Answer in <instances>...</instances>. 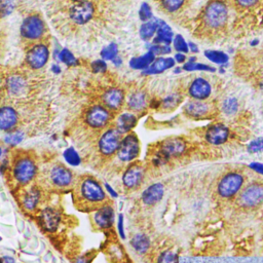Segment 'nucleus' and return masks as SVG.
<instances>
[{
	"label": "nucleus",
	"instance_id": "f257e3e1",
	"mask_svg": "<svg viewBox=\"0 0 263 263\" xmlns=\"http://www.w3.org/2000/svg\"><path fill=\"white\" fill-rule=\"evenodd\" d=\"M72 188L73 201L81 211H95L107 202L105 188L92 176H81L75 180Z\"/></svg>",
	"mask_w": 263,
	"mask_h": 263
},
{
	"label": "nucleus",
	"instance_id": "f03ea898",
	"mask_svg": "<svg viewBox=\"0 0 263 263\" xmlns=\"http://www.w3.org/2000/svg\"><path fill=\"white\" fill-rule=\"evenodd\" d=\"M41 185L47 189L66 190L73 187L75 183L74 174L62 163L49 165L41 173Z\"/></svg>",
	"mask_w": 263,
	"mask_h": 263
},
{
	"label": "nucleus",
	"instance_id": "7ed1b4c3",
	"mask_svg": "<svg viewBox=\"0 0 263 263\" xmlns=\"http://www.w3.org/2000/svg\"><path fill=\"white\" fill-rule=\"evenodd\" d=\"M10 175L18 186L30 185L38 175V166L34 157L28 154L15 156L11 163Z\"/></svg>",
	"mask_w": 263,
	"mask_h": 263
},
{
	"label": "nucleus",
	"instance_id": "20e7f679",
	"mask_svg": "<svg viewBox=\"0 0 263 263\" xmlns=\"http://www.w3.org/2000/svg\"><path fill=\"white\" fill-rule=\"evenodd\" d=\"M246 182V177L241 172L230 171L224 174L218 184L217 193L220 198L231 199L239 193Z\"/></svg>",
	"mask_w": 263,
	"mask_h": 263
},
{
	"label": "nucleus",
	"instance_id": "39448f33",
	"mask_svg": "<svg viewBox=\"0 0 263 263\" xmlns=\"http://www.w3.org/2000/svg\"><path fill=\"white\" fill-rule=\"evenodd\" d=\"M203 22L212 29H220L228 20V7L222 0L210 1L203 10Z\"/></svg>",
	"mask_w": 263,
	"mask_h": 263
},
{
	"label": "nucleus",
	"instance_id": "423d86ee",
	"mask_svg": "<svg viewBox=\"0 0 263 263\" xmlns=\"http://www.w3.org/2000/svg\"><path fill=\"white\" fill-rule=\"evenodd\" d=\"M237 205L242 209H254L263 203V183L252 182L237 194Z\"/></svg>",
	"mask_w": 263,
	"mask_h": 263
},
{
	"label": "nucleus",
	"instance_id": "0eeeda50",
	"mask_svg": "<svg viewBox=\"0 0 263 263\" xmlns=\"http://www.w3.org/2000/svg\"><path fill=\"white\" fill-rule=\"evenodd\" d=\"M140 155V141L135 133H128L122 137L116 152L117 158L123 163L134 162Z\"/></svg>",
	"mask_w": 263,
	"mask_h": 263
},
{
	"label": "nucleus",
	"instance_id": "6e6552de",
	"mask_svg": "<svg viewBox=\"0 0 263 263\" xmlns=\"http://www.w3.org/2000/svg\"><path fill=\"white\" fill-rule=\"evenodd\" d=\"M123 135L114 126L109 127L99 138L98 148L100 153L105 157H110L116 154Z\"/></svg>",
	"mask_w": 263,
	"mask_h": 263
},
{
	"label": "nucleus",
	"instance_id": "1a4fd4ad",
	"mask_svg": "<svg viewBox=\"0 0 263 263\" xmlns=\"http://www.w3.org/2000/svg\"><path fill=\"white\" fill-rule=\"evenodd\" d=\"M145 177V167L140 162H130L122 173V185L127 190H135L141 186Z\"/></svg>",
	"mask_w": 263,
	"mask_h": 263
},
{
	"label": "nucleus",
	"instance_id": "9d476101",
	"mask_svg": "<svg viewBox=\"0 0 263 263\" xmlns=\"http://www.w3.org/2000/svg\"><path fill=\"white\" fill-rule=\"evenodd\" d=\"M112 119V113L103 105L90 107L85 114V122L92 128L101 129L106 127Z\"/></svg>",
	"mask_w": 263,
	"mask_h": 263
},
{
	"label": "nucleus",
	"instance_id": "9b49d317",
	"mask_svg": "<svg viewBox=\"0 0 263 263\" xmlns=\"http://www.w3.org/2000/svg\"><path fill=\"white\" fill-rule=\"evenodd\" d=\"M41 199H42L41 187L37 185H32L28 188H25L20 195V201L23 209L29 213L35 212L39 208L41 203Z\"/></svg>",
	"mask_w": 263,
	"mask_h": 263
},
{
	"label": "nucleus",
	"instance_id": "f8f14e48",
	"mask_svg": "<svg viewBox=\"0 0 263 263\" xmlns=\"http://www.w3.org/2000/svg\"><path fill=\"white\" fill-rule=\"evenodd\" d=\"M187 149L186 142L181 138H168L160 143L158 152L162 154L166 159L182 156Z\"/></svg>",
	"mask_w": 263,
	"mask_h": 263
},
{
	"label": "nucleus",
	"instance_id": "ddd939ff",
	"mask_svg": "<svg viewBox=\"0 0 263 263\" xmlns=\"http://www.w3.org/2000/svg\"><path fill=\"white\" fill-rule=\"evenodd\" d=\"M115 220V213L114 209L108 202L102 204L97 210L93 211L92 221L95 226L98 229L105 230L112 227Z\"/></svg>",
	"mask_w": 263,
	"mask_h": 263
},
{
	"label": "nucleus",
	"instance_id": "4468645a",
	"mask_svg": "<svg viewBox=\"0 0 263 263\" xmlns=\"http://www.w3.org/2000/svg\"><path fill=\"white\" fill-rule=\"evenodd\" d=\"M230 136V129L222 122H216L208 126L204 133V140L211 145H222Z\"/></svg>",
	"mask_w": 263,
	"mask_h": 263
},
{
	"label": "nucleus",
	"instance_id": "2eb2a0df",
	"mask_svg": "<svg viewBox=\"0 0 263 263\" xmlns=\"http://www.w3.org/2000/svg\"><path fill=\"white\" fill-rule=\"evenodd\" d=\"M188 95L193 100L205 101L212 95V85L205 78L196 77L188 87Z\"/></svg>",
	"mask_w": 263,
	"mask_h": 263
},
{
	"label": "nucleus",
	"instance_id": "dca6fc26",
	"mask_svg": "<svg viewBox=\"0 0 263 263\" xmlns=\"http://www.w3.org/2000/svg\"><path fill=\"white\" fill-rule=\"evenodd\" d=\"M21 32L26 38L37 39L44 32V24L37 15L27 16L22 24Z\"/></svg>",
	"mask_w": 263,
	"mask_h": 263
},
{
	"label": "nucleus",
	"instance_id": "f3484780",
	"mask_svg": "<svg viewBox=\"0 0 263 263\" xmlns=\"http://www.w3.org/2000/svg\"><path fill=\"white\" fill-rule=\"evenodd\" d=\"M93 12H95V7L92 3L86 0H83V1H78L75 5L71 7L70 16L77 24H85L92 17Z\"/></svg>",
	"mask_w": 263,
	"mask_h": 263
},
{
	"label": "nucleus",
	"instance_id": "a211bd4d",
	"mask_svg": "<svg viewBox=\"0 0 263 263\" xmlns=\"http://www.w3.org/2000/svg\"><path fill=\"white\" fill-rule=\"evenodd\" d=\"M61 213L52 206H47L39 213V223L46 231H54L58 229L61 222Z\"/></svg>",
	"mask_w": 263,
	"mask_h": 263
},
{
	"label": "nucleus",
	"instance_id": "6ab92c4d",
	"mask_svg": "<svg viewBox=\"0 0 263 263\" xmlns=\"http://www.w3.org/2000/svg\"><path fill=\"white\" fill-rule=\"evenodd\" d=\"M184 113L190 118L200 119L206 117L211 113V105L205 101L190 100L184 106Z\"/></svg>",
	"mask_w": 263,
	"mask_h": 263
},
{
	"label": "nucleus",
	"instance_id": "aec40b11",
	"mask_svg": "<svg viewBox=\"0 0 263 263\" xmlns=\"http://www.w3.org/2000/svg\"><path fill=\"white\" fill-rule=\"evenodd\" d=\"M104 106L110 111H118L125 100L124 91L118 87H112L106 90L102 97Z\"/></svg>",
	"mask_w": 263,
	"mask_h": 263
},
{
	"label": "nucleus",
	"instance_id": "412c9836",
	"mask_svg": "<svg viewBox=\"0 0 263 263\" xmlns=\"http://www.w3.org/2000/svg\"><path fill=\"white\" fill-rule=\"evenodd\" d=\"M164 195V186L161 183H153L149 185L141 194L142 202L145 205L151 206L158 203Z\"/></svg>",
	"mask_w": 263,
	"mask_h": 263
},
{
	"label": "nucleus",
	"instance_id": "4be33fe9",
	"mask_svg": "<svg viewBox=\"0 0 263 263\" xmlns=\"http://www.w3.org/2000/svg\"><path fill=\"white\" fill-rule=\"evenodd\" d=\"M47 59H48V49L43 44H38L33 46L27 53V62L34 69L43 67L47 62Z\"/></svg>",
	"mask_w": 263,
	"mask_h": 263
},
{
	"label": "nucleus",
	"instance_id": "5701e85b",
	"mask_svg": "<svg viewBox=\"0 0 263 263\" xmlns=\"http://www.w3.org/2000/svg\"><path fill=\"white\" fill-rule=\"evenodd\" d=\"M127 108L133 113H141L149 106V99L144 90H134L126 100Z\"/></svg>",
	"mask_w": 263,
	"mask_h": 263
},
{
	"label": "nucleus",
	"instance_id": "b1692460",
	"mask_svg": "<svg viewBox=\"0 0 263 263\" xmlns=\"http://www.w3.org/2000/svg\"><path fill=\"white\" fill-rule=\"evenodd\" d=\"M175 64H176V62H175L174 58L164 57V55L158 57V58H155V60L152 62V64L147 69L142 71V74L143 75L160 74L168 69L174 68Z\"/></svg>",
	"mask_w": 263,
	"mask_h": 263
},
{
	"label": "nucleus",
	"instance_id": "393cba45",
	"mask_svg": "<svg viewBox=\"0 0 263 263\" xmlns=\"http://www.w3.org/2000/svg\"><path fill=\"white\" fill-rule=\"evenodd\" d=\"M138 118L135 113L127 111L123 112L118 115L115 122V127L122 134L126 135L128 133H132L134 127L137 125Z\"/></svg>",
	"mask_w": 263,
	"mask_h": 263
},
{
	"label": "nucleus",
	"instance_id": "a878e982",
	"mask_svg": "<svg viewBox=\"0 0 263 263\" xmlns=\"http://www.w3.org/2000/svg\"><path fill=\"white\" fill-rule=\"evenodd\" d=\"M174 36L175 35L172 28L163 20H160L155 36L152 39V43L170 45L173 42Z\"/></svg>",
	"mask_w": 263,
	"mask_h": 263
},
{
	"label": "nucleus",
	"instance_id": "bb28decb",
	"mask_svg": "<svg viewBox=\"0 0 263 263\" xmlns=\"http://www.w3.org/2000/svg\"><path fill=\"white\" fill-rule=\"evenodd\" d=\"M17 122V114L11 107L4 106L0 108V129L10 130Z\"/></svg>",
	"mask_w": 263,
	"mask_h": 263
},
{
	"label": "nucleus",
	"instance_id": "cd10ccee",
	"mask_svg": "<svg viewBox=\"0 0 263 263\" xmlns=\"http://www.w3.org/2000/svg\"><path fill=\"white\" fill-rule=\"evenodd\" d=\"M159 22H160V18L153 16L151 20L142 23V25L139 29V35H140L141 39L144 41H149V40L153 39V37L155 36V33L157 31Z\"/></svg>",
	"mask_w": 263,
	"mask_h": 263
},
{
	"label": "nucleus",
	"instance_id": "c85d7f7f",
	"mask_svg": "<svg viewBox=\"0 0 263 263\" xmlns=\"http://www.w3.org/2000/svg\"><path fill=\"white\" fill-rule=\"evenodd\" d=\"M155 57L156 55L152 51L147 50L144 54L132 58L129 61V67L134 70L144 71L152 64V62L155 60Z\"/></svg>",
	"mask_w": 263,
	"mask_h": 263
},
{
	"label": "nucleus",
	"instance_id": "c756f323",
	"mask_svg": "<svg viewBox=\"0 0 263 263\" xmlns=\"http://www.w3.org/2000/svg\"><path fill=\"white\" fill-rule=\"evenodd\" d=\"M130 246L135 252L140 255L147 253L151 247V240L148 235L144 233H137L130 239Z\"/></svg>",
	"mask_w": 263,
	"mask_h": 263
},
{
	"label": "nucleus",
	"instance_id": "7c9ffc66",
	"mask_svg": "<svg viewBox=\"0 0 263 263\" xmlns=\"http://www.w3.org/2000/svg\"><path fill=\"white\" fill-rule=\"evenodd\" d=\"M204 57L211 61L212 63L216 64V65H226L229 61V57L226 52L222 51V50H215V49H206L204 51Z\"/></svg>",
	"mask_w": 263,
	"mask_h": 263
},
{
	"label": "nucleus",
	"instance_id": "2f4dec72",
	"mask_svg": "<svg viewBox=\"0 0 263 263\" xmlns=\"http://www.w3.org/2000/svg\"><path fill=\"white\" fill-rule=\"evenodd\" d=\"M182 102V96L180 93H170L168 96L162 98L161 101H159L160 106L162 109L164 110H173L175 109L177 106L180 105V103Z\"/></svg>",
	"mask_w": 263,
	"mask_h": 263
},
{
	"label": "nucleus",
	"instance_id": "473e14b6",
	"mask_svg": "<svg viewBox=\"0 0 263 263\" xmlns=\"http://www.w3.org/2000/svg\"><path fill=\"white\" fill-rule=\"evenodd\" d=\"M182 69L186 72H193V71H206V72H215L216 69L213 66H210L204 63L198 62H185L183 64Z\"/></svg>",
	"mask_w": 263,
	"mask_h": 263
},
{
	"label": "nucleus",
	"instance_id": "72a5a7b5",
	"mask_svg": "<svg viewBox=\"0 0 263 263\" xmlns=\"http://www.w3.org/2000/svg\"><path fill=\"white\" fill-rule=\"evenodd\" d=\"M238 106L239 105H238L237 100L233 97H229L223 101L221 108H222V111L224 114H226L227 116H232L237 112Z\"/></svg>",
	"mask_w": 263,
	"mask_h": 263
},
{
	"label": "nucleus",
	"instance_id": "f704fd0d",
	"mask_svg": "<svg viewBox=\"0 0 263 263\" xmlns=\"http://www.w3.org/2000/svg\"><path fill=\"white\" fill-rule=\"evenodd\" d=\"M185 3V0H160L162 8L166 12H176L178 11Z\"/></svg>",
	"mask_w": 263,
	"mask_h": 263
},
{
	"label": "nucleus",
	"instance_id": "c9c22d12",
	"mask_svg": "<svg viewBox=\"0 0 263 263\" xmlns=\"http://www.w3.org/2000/svg\"><path fill=\"white\" fill-rule=\"evenodd\" d=\"M172 43H173L174 48L177 50V52H182V53L186 54L189 51L188 42L185 40V38L181 34L175 35Z\"/></svg>",
	"mask_w": 263,
	"mask_h": 263
},
{
	"label": "nucleus",
	"instance_id": "e433bc0d",
	"mask_svg": "<svg viewBox=\"0 0 263 263\" xmlns=\"http://www.w3.org/2000/svg\"><path fill=\"white\" fill-rule=\"evenodd\" d=\"M156 263H178V255L171 250H164L158 255Z\"/></svg>",
	"mask_w": 263,
	"mask_h": 263
},
{
	"label": "nucleus",
	"instance_id": "4c0bfd02",
	"mask_svg": "<svg viewBox=\"0 0 263 263\" xmlns=\"http://www.w3.org/2000/svg\"><path fill=\"white\" fill-rule=\"evenodd\" d=\"M117 55H118V47L115 43H110L109 45L104 47L101 51V57L103 60L112 61Z\"/></svg>",
	"mask_w": 263,
	"mask_h": 263
},
{
	"label": "nucleus",
	"instance_id": "58836bf2",
	"mask_svg": "<svg viewBox=\"0 0 263 263\" xmlns=\"http://www.w3.org/2000/svg\"><path fill=\"white\" fill-rule=\"evenodd\" d=\"M139 17L144 23L153 17V12L151 9V6L147 2H143L139 9Z\"/></svg>",
	"mask_w": 263,
	"mask_h": 263
},
{
	"label": "nucleus",
	"instance_id": "ea45409f",
	"mask_svg": "<svg viewBox=\"0 0 263 263\" xmlns=\"http://www.w3.org/2000/svg\"><path fill=\"white\" fill-rule=\"evenodd\" d=\"M148 50L152 51L155 55H159V57H162L164 54H167L171 52V46L170 45H163V44H155V43H152L150 44Z\"/></svg>",
	"mask_w": 263,
	"mask_h": 263
},
{
	"label": "nucleus",
	"instance_id": "a19ab883",
	"mask_svg": "<svg viewBox=\"0 0 263 263\" xmlns=\"http://www.w3.org/2000/svg\"><path fill=\"white\" fill-rule=\"evenodd\" d=\"M8 87L11 92H20L24 87V80L18 76L10 77L8 80Z\"/></svg>",
	"mask_w": 263,
	"mask_h": 263
},
{
	"label": "nucleus",
	"instance_id": "79ce46f5",
	"mask_svg": "<svg viewBox=\"0 0 263 263\" xmlns=\"http://www.w3.org/2000/svg\"><path fill=\"white\" fill-rule=\"evenodd\" d=\"M64 156L66 161L71 165H78L80 163V157L73 148H68L64 152Z\"/></svg>",
	"mask_w": 263,
	"mask_h": 263
},
{
	"label": "nucleus",
	"instance_id": "37998d69",
	"mask_svg": "<svg viewBox=\"0 0 263 263\" xmlns=\"http://www.w3.org/2000/svg\"><path fill=\"white\" fill-rule=\"evenodd\" d=\"M248 151L251 153H257L263 151V137L255 139L248 145Z\"/></svg>",
	"mask_w": 263,
	"mask_h": 263
},
{
	"label": "nucleus",
	"instance_id": "c03bdc74",
	"mask_svg": "<svg viewBox=\"0 0 263 263\" xmlns=\"http://www.w3.org/2000/svg\"><path fill=\"white\" fill-rule=\"evenodd\" d=\"M23 138H24L23 133H21V132H14V133H11V134H9V135H7V136L5 137V142H6L7 144H9V145L14 146V145L18 144L20 142H22Z\"/></svg>",
	"mask_w": 263,
	"mask_h": 263
},
{
	"label": "nucleus",
	"instance_id": "a18cd8bd",
	"mask_svg": "<svg viewBox=\"0 0 263 263\" xmlns=\"http://www.w3.org/2000/svg\"><path fill=\"white\" fill-rule=\"evenodd\" d=\"M60 58L68 66H73L76 64V59L68 49H63L60 53Z\"/></svg>",
	"mask_w": 263,
	"mask_h": 263
},
{
	"label": "nucleus",
	"instance_id": "49530a36",
	"mask_svg": "<svg viewBox=\"0 0 263 263\" xmlns=\"http://www.w3.org/2000/svg\"><path fill=\"white\" fill-rule=\"evenodd\" d=\"M168 161V159H166L162 154H160L158 151L155 152V154L153 155L151 162L154 166H162L164 165L166 162Z\"/></svg>",
	"mask_w": 263,
	"mask_h": 263
},
{
	"label": "nucleus",
	"instance_id": "de8ad7c7",
	"mask_svg": "<svg viewBox=\"0 0 263 263\" xmlns=\"http://www.w3.org/2000/svg\"><path fill=\"white\" fill-rule=\"evenodd\" d=\"M91 69L96 73H103L107 69V64L104 60H97L91 63Z\"/></svg>",
	"mask_w": 263,
	"mask_h": 263
},
{
	"label": "nucleus",
	"instance_id": "09e8293b",
	"mask_svg": "<svg viewBox=\"0 0 263 263\" xmlns=\"http://www.w3.org/2000/svg\"><path fill=\"white\" fill-rule=\"evenodd\" d=\"M117 229H118V234L119 236L124 239L125 238V231H124V220H123V215L119 214L118 220H117Z\"/></svg>",
	"mask_w": 263,
	"mask_h": 263
},
{
	"label": "nucleus",
	"instance_id": "8fccbe9b",
	"mask_svg": "<svg viewBox=\"0 0 263 263\" xmlns=\"http://www.w3.org/2000/svg\"><path fill=\"white\" fill-rule=\"evenodd\" d=\"M12 10V4L10 1H4L0 4V16H4L8 14Z\"/></svg>",
	"mask_w": 263,
	"mask_h": 263
},
{
	"label": "nucleus",
	"instance_id": "3c124183",
	"mask_svg": "<svg viewBox=\"0 0 263 263\" xmlns=\"http://www.w3.org/2000/svg\"><path fill=\"white\" fill-rule=\"evenodd\" d=\"M259 0H235L236 4L242 8H249L254 6Z\"/></svg>",
	"mask_w": 263,
	"mask_h": 263
},
{
	"label": "nucleus",
	"instance_id": "603ef678",
	"mask_svg": "<svg viewBox=\"0 0 263 263\" xmlns=\"http://www.w3.org/2000/svg\"><path fill=\"white\" fill-rule=\"evenodd\" d=\"M249 166L254 172H256L260 175H263V163H261V162H251L249 164Z\"/></svg>",
	"mask_w": 263,
	"mask_h": 263
},
{
	"label": "nucleus",
	"instance_id": "864d4df0",
	"mask_svg": "<svg viewBox=\"0 0 263 263\" xmlns=\"http://www.w3.org/2000/svg\"><path fill=\"white\" fill-rule=\"evenodd\" d=\"M174 60L175 62L179 63V64H184L186 61H187V58H186V54L185 53H182V52H177L174 57Z\"/></svg>",
	"mask_w": 263,
	"mask_h": 263
},
{
	"label": "nucleus",
	"instance_id": "5fc2aeb1",
	"mask_svg": "<svg viewBox=\"0 0 263 263\" xmlns=\"http://www.w3.org/2000/svg\"><path fill=\"white\" fill-rule=\"evenodd\" d=\"M104 188H105V191H107L110 195H111V197H117V192L113 189V187H111L109 184H105L104 185Z\"/></svg>",
	"mask_w": 263,
	"mask_h": 263
},
{
	"label": "nucleus",
	"instance_id": "6e6d98bb",
	"mask_svg": "<svg viewBox=\"0 0 263 263\" xmlns=\"http://www.w3.org/2000/svg\"><path fill=\"white\" fill-rule=\"evenodd\" d=\"M0 263H15V261L10 256H2L0 257Z\"/></svg>",
	"mask_w": 263,
	"mask_h": 263
},
{
	"label": "nucleus",
	"instance_id": "4d7b16f0",
	"mask_svg": "<svg viewBox=\"0 0 263 263\" xmlns=\"http://www.w3.org/2000/svg\"><path fill=\"white\" fill-rule=\"evenodd\" d=\"M188 48H189V51H192L194 53L198 52V46L194 43V42H188Z\"/></svg>",
	"mask_w": 263,
	"mask_h": 263
},
{
	"label": "nucleus",
	"instance_id": "13d9d810",
	"mask_svg": "<svg viewBox=\"0 0 263 263\" xmlns=\"http://www.w3.org/2000/svg\"><path fill=\"white\" fill-rule=\"evenodd\" d=\"M112 62H113V64H114L115 66H117V67L122 64V60H121V58H120L119 55H117L116 58H114V59L112 60Z\"/></svg>",
	"mask_w": 263,
	"mask_h": 263
},
{
	"label": "nucleus",
	"instance_id": "bf43d9fd",
	"mask_svg": "<svg viewBox=\"0 0 263 263\" xmlns=\"http://www.w3.org/2000/svg\"><path fill=\"white\" fill-rule=\"evenodd\" d=\"M76 263H88V260L85 257H80L79 259H77Z\"/></svg>",
	"mask_w": 263,
	"mask_h": 263
},
{
	"label": "nucleus",
	"instance_id": "052dcab7",
	"mask_svg": "<svg viewBox=\"0 0 263 263\" xmlns=\"http://www.w3.org/2000/svg\"><path fill=\"white\" fill-rule=\"evenodd\" d=\"M182 70H183L182 68H176V67H174V73H180Z\"/></svg>",
	"mask_w": 263,
	"mask_h": 263
},
{
	"label": "nucleus",
	"instance_id": "680f3d73",
	"mask_svg": "<svg viewBox=\"0 0 263 263\" xmlns=\"http://www.w3.org/2000/svg\"><path fill=\"white\" fill-rule=\"evenodd\" d=\"M53 70H54L55 72H59V71H60V68L57 67V66H54V67H53Z\"/></svg>",
	"mask_w": 263,
	"mask_h": 263
},
{
	"label": "nucleus",
	"instance_id": "e2e57ef3",
	"mask_svg": "<svg viewBox=\"0 0 263 263\" xmlns=\"http://www.w3.org/2000/svg\"><path fill=\"white\" fill-rule=\"evenodd\" d=\"M0 156H1V148H0Z\"/></svg>",
	"mask_w": 263,
	"mask_h": 263
},
{
	"label": "nucleus",
	"instance_id": "0e129e2a",
	"mask_svg": "<svg viewBox=\"0 0 263 263\" xmlns=\"http://www.w3.org/2000/svg\"><path fill=\"white\" fill-rule=\"evenodd\" d=\"M75 1H83V0H75Z\"/></svg>",
	"mask_w": 263,
	"mask_h": 263
}]
</instances>
